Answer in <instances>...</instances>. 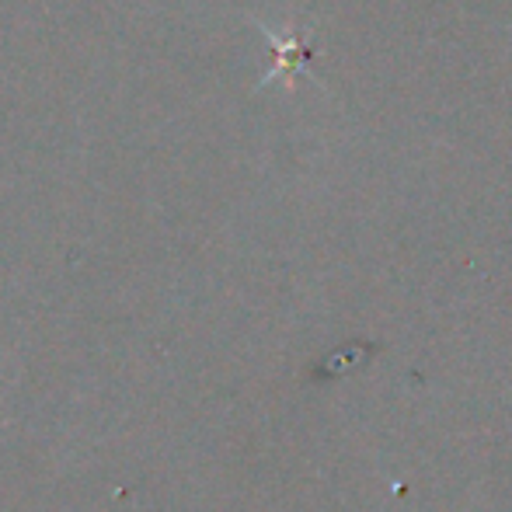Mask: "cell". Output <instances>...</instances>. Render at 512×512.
Returning a JSON list of instances; mask_svg holds the SVG:
<instances>
[{
    "label": "cell",
    "mask_w": 512,
    "mask_h": 512,
    "mask_svg": "<svg viewBox=\"0 0 512 512\" xmlns=\"http://www.w3.org/2000/svg\"><path fill=\"white\" fill-rule=\"evenodd\" d=\"M269 39H272V46H276V56H279V67L276 70H283V67L297 70L300 63H307L310 56H314V42H310L307 35H290V39H279V35L269 32Z\"/></svg>",
    "instance_id": "cell-1"
}]
</instances>
